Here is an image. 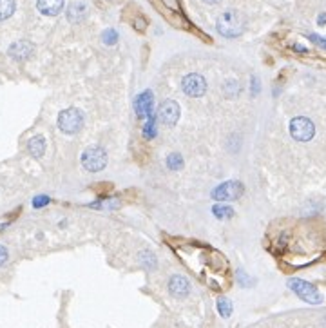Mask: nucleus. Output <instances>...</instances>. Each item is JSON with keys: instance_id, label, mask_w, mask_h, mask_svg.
<instances>
[{"instance_id": "5701e85b", "label": "nucleus", "mask_w": 326, "mask_h": 328, "mask_svg": "<svg viewBox=\"0 0 326 328\" xmlns=\"http://www.w3.org/2000/svg\"><path fill=\"white\" fill-rule=\"evenodd\" d=\"M102 40H104V44L107 45H114L118 42V33L114 29H106L104 31V35H102Z\"/></svg>"}, {"instance_id": "20e7f679", "label": "nucleus", "mask_w": 326, "mask_h": 328, "mask_svg": "<svg viewBox=\"0 0 326 328\" xmlns=\"http://www.w3.org/2000/svg\"><path fill=\"white\" fill-rule=\"evenodd\" d=\"M82 125H84V115L76 107L64 109L58 115V127H60V131L65 133V135H76L82 129Z\"/></svg>"}, {"instance_id": "f03ea898", "label": "nucleus", "mask_w": 326, "mask_h": 328, "mask_svg": "<svg viewBox=\"0 0 326 328\" xmlns=\"http://www.w3.org/2000/svg\"><path fill=\"white\" fill-rule=\"evenodd\" d=\"M216 29L219 35H223L225 38H236L243 33L245 29V24H243V18L237 13L236 9H226L223 15L217 18L216 22Z\"/></svg>"}, {"instance_id": "f3484780", "label": "nucleus", "mask_w": 326, "mask_h": 328, "mask_svg": "<svg viewBox=\"0 0 326 328\" xmlns=\"http://www.w3.org/2000/svg\"><path fill=\"white\" fill-rule=\"evenodd\" d=\"M212 212H214V216L217 219H230L234 216V209L228 207V205H214Z\"/></svg>"}, {"instance_id": "6ab92c4d", "label": "nucleus", "mask_w": 326, "mask_h": 328, "mask_svg": "<svg viewBox=\"0 0 326 328\" xmlns=\"http://www.w3.org/2000/svg\"><path fill=\"white\" fill-rule=\"evenodd\" d=\"M217 312H219L221 318H230L232 314V301L226 298L217 299Z\"/></svg>"}, {"instance_id": "4be33fe9", "label": "nucleus", "mask_w": 326, "mask_h": 328, "mask_svg": "<svg viewBox=\"0 0 326 328\" xmlns=\"http://www.w3.org/2000/svg\"><path fill=\"white\" fill-rule=\"evenodd\" d=\"M161 2H163V5L167 7L163 13H165L169 18H171V13H169V11H172V13H178V15H180L181 9H180V2H178V0H161Z\"/></svg>"}, {"instance_id": "aec40b11", "label": "nucleus", "mask_w": 326, "mask_h": 328, "mask_svg": "<svg viewBox=\"0 0 326 328\" xmlns=\"http://www.w3.org/2000/svg\"><path fill=\"white\" fill-rule=\"evenodd\" d=\"M167 167L171 170H178L183 167V156L180 153H171V155L167 156Z\"/></svg>"}, {"instance_id": "b1692460", "label": "nucleus", "mask_w": 326, "mask_h": 328, "mask_svg": "<svg viewBox=\"0 0 326 328\" xmlns=\"http://www.w3.org/2000/svg\"><path fill=\"white\" fill-rule=\"evenodd\" d=\"M49 201H51L49 196H36V198L33 199V207H35V209H42L45 205H49Z\"/></svg>"}, {"instance_id": "a211bd4d", "label": "nucleus", "mask_w": 326, "mask_h": 328, "mask_svg": "<svg viewBox=\"0 0 326 328\" xmlns=\"http://www.w3.org/2000/svg\"><path fill=\"white\" fill-rule=\"evenodd\" d=\"M141 133H143V136H145L147 140H152L156 135H158V129H156V118L154 115L149 116L145 122V125H143V129H141Z\"/></svg>"}, {"instance_id": "39448f33", "label": "nucleus", "mask_w": 326, "mask_h": 328, "mask_svg": "<svg viewBox=\"0 0 326 328\" xmlns=\"http://www.w3.org/2000/svg\"><path fill=\"white\" fill-rule=\"evenodd\" d=\"M290 135L296 142H310L316 136V125L306 116H296L290 120Z\"/></svg>"}, {"instance_id": "c756f323", "label": "nucleus", "mask_w": 326, "mask_h": 328, "mask_svg": "<svg viewBox=\"0 0 326 328\" xmlns=\"http://www.w3.org/2000/svg\"><path fill=\"white\" fill-rule=\"evenodd\" d=\"M205 4H211V5H214V4H217V2H221V0H203Z\"/></svg>"}, {"instance_id": "6e6552de", "label": "nucleus", "mask_w": 326, "mask_h": 328, "mask_svg": "<svg viewBox=\"0 0 326 328\" xmlns=\"http://www.w3.org/2000/svg\"><path fill=\"white\" fill-rule=\"evenodd\" d=\"M181 89L187 96H192V98H200L207 93V82L205 78L198 73H191L187 75L185 78L181 80Z\"/></svg>"}, {"instance_id": "9b49d317", "label": "nucleus", "mask_w": 326, "mask_h": 328, "mask_svg": "<svg viewBox=\"0 0 326 328\" xmlns=\"http://www.w3.org/2000/svg\"><path fill=\"white\" fill-rule=\"evenodd\" d=\"M169 292L174 298H187L189 292H191V283L185 276H180V274H174L171 279H169Z\"/></svg>"}, {"instance_id": "1a4fd4ad", "label": "nucleus", "mask_w": 326, "mask_h": 328, "mask_svg": "<svg viewBox=\"0 0 326 328\" xmlns=\"http://www.w3.org/2000/svg\"><path fill=\"white\" fill-rule=\"evenodd\" d=\"M152 105H154V95L151 89L143 91L136 96L134 100V111L136 116L140 120H147L149 116H152Z\"/></svg>"}, {"instance_id": "c85d7f7f", "label": "nucleus", "mask_w": 326, "mask_h": 328, "mask_svg": "<svg viewBox=\"0 0 326 328\" xmlns=\"http://www.w3.org/2000/svg\"><path fill=\"white\" fill-rule=\"evenodd\" d=\"M317 24H319V25H325L326 24V13H321V15L317 16Z\"/></svg>"}, {"instance_id": "bb28decb", "label": "nucleus", "mask_w": 326, "mask_h": 328, "mask_svg": "<svg viewBox=\"0 0 326 328\" xmlns=\"http://www.w3.org/2000/svg\"><path fill=\"white\" fill-rule=\"evenodd\" d=\"M259 89H261L259 80L254 76V78H252V95H257V93H259Z\"/></svg>"}, {"instance_id": "2eb2a0df", "label": "nucleus", "mask_w": 326, "mask_h": 328, "mask_svg": "<svg viewBox=\"0 0 326 328\" xmlns=\"http://www.w3.org/2000/svg\"><path fill=\"white\" fill-rule=\"evenodd\" d=\"M86 4H82V2H76V4L69 5V11H67V18L71 22H80L84 16H86Z\"/></svg>"}, {"instance_id": "393cba45", "label": "nucleus", "mask_w": 326, "mask_h": 328, "mask_svg": "<svg viewBox=\"0 0 326 328\" xmlns=\"http://www.w3.org/2000/svg\"><path fill=\"white\" fill-rule=\"evenodd\" d=\"M306 36H308V38H310L316 45H319V47L326 49V38H325V36H319V35H316V33H308Z\"/></svg>"}, {"instance_id": "7ed1b4c3", "label": "nucleus", "mask_w": 326, "mask_h": 328, "mask_svg": "<svg viewBox=\"0 0 326 328\" xmlns=\"http://www.w3.org/2000/svg\"><path fill=\"white\" fill-rule=\"evenodd\" d=\"M288 289L296 294L297 298L303 299V301L308 305L323 303L321 292H319V290L316 289V285H312L310 281H305V279H299V278H292V279H288Z\"/></svg>"}, {"instance_id": "dca6fc26", "label": "nucleus", "mask_w": 326, "mask_h": 328, "mask_svg": "<svg viewBox=\"0 0 326 328\" xmlns=\"http://www.w3.org/2000/svg\"><path fill=\"white\" fill-rule=\"evenodd\" d=\"M15 0H0V22L5 18H9L15 13Z\"/></svg>"}, {"instance_id": "f8f14e48", "label": "nucleus", "mask_w": 326, "mask_h": 328, "mask_svg": "<svg viewBox=\"0 0 326 328\" xmlns=\"http://www.w3.org/2000/svg\"><path fill=\"white\" fill-rule=\"evenodd\" d=\"M36 7L42 15L56 16L64 9V0H36Z\"/></svg>"}, {"instance_id": "9d476101", "label": "nucleus", "mask_w": 326, "mask_h": 328, "mask_svg": "<svg viewBox=\"0 0 326 328\" xmlns=\"http://www.w3.org/2000/svg\"><path fill=\"white\" fill-rule=\"evenodd\" d=\"M158 115H160V120L163 124L172 127V125H176L178 124V120H180V104L174 102V100H165V102L160 105Z\"/></svg>"}, {"instance_id": "423d86ee", "label": "nucleus", "mask_w": 326, "mask_h": 328, "mask_svg": "<svg viewBox=\"0 0 326 328\" xmlns=\"http://www.w3.org/2000/svg\"><path fill=\"white\" fill-rule=\"evenodd\" d=\"M82 165L89 172H100L107 165V153L102 147H89L82 155Z\"/></svg>"}, {"instance_id": "f257e3e1", "label": "nucleus", "mask_w": 326, "mask_h": 328, "mask_svg": "<svg viewBox=\"0 0 326 328\" xmlns=\"http://www.w3.org/2000/svg\"><path fill=\"white\" fill-rule=\"evenodd\" d=\"M174 249V254L183 261L187 269L200 279L201 283L209 285L212 290H223L228 285V261L221 252L189 239L169 241Z\"/></svg>"}, {"instance_id": "a878e982", "label": "nucleus", "mask_w": 326, "mask_h": 328, "mask_svg": "<svg viewBox=\"0 0 326 328\" xmlns=\"http://www.w3.org/2000/svg\"><path fill=\"white\" fill-rule=\"evenodd\" d=\"M7 259H9V252H7L4 245H0V267L7 263Z\"/></svg>"}, {"instance_id": "ddd939ff", "label": "nucleus", "mask_w": 326, "mask_h": 328, "mask_svg": "<svg viewBox=\"0 0 326 328\" xmlns=\"http://www.w3.org/2000/svg\"><path fill=\"white\" fill-rule=\"evenodd\" d=\"M31 51H33V45L27 40H20V42H15L9 47V55L15 60H24L31 55Z\"/></svg>"}, {"instance_id": "0eeeda50", "label": "nucleus", "mask_w": 326, "mask_h": 328, "mask_svg": "<svg viewBox=\"0 0 326 328\" xmlns=\"http://www.w3.org/2000/svg\"><path fill=\"white\" fill-rule=\"evenodd\" d=\"M245 192V187L237 179H228L225 183L217 185L216 189L212 190V198L216 201H232V199L241 198V194Z\"/></svg>"}, {"instance_id": "412c9836", "label": "nucleus", "mask_w": 326, "mask_h": 328, "mask_svg": "<svg viewBox=\"0 0 326 328\" xmlns=\"http://www.w3.org/2000/svg\"><path fill=\"white\" fill-rule=\"evenodd\" d=\"M140 263L145 267V269H156V256L151 250H143L140 252Z\"/></svg>"}, {"instance_id": "4468645a", "label": "nucleus", "mask_w": 326, "mask_h": 328, "mask_svg": "<svg viewBox=\"0 0 326 328\" xmlns=\"http://www.w3.org/2000/svg\"><path fill=\"white\" fill-rule=\"evenodd\" d=\"M27 151H29L31 156H35V158H42L44 153H45L44 136H33V138L27 142Z\"/></svg>"}, {"instance_id": "cd10ccee", "label": "nucleus", "mask_w": 326, "mask_h": 328, "mask_svg": "<svg viewBox=\"0 0 326 328\" xmlns=\"http://www.w3.org/2000/svg\"><path fill=\"white\" fill-rule=\"evenodd\" d=\"M292 49L297 51V53H305V55L308 53V47H305V45H299V44H294V45H292Z\"/></svg>"}]
</instances>
